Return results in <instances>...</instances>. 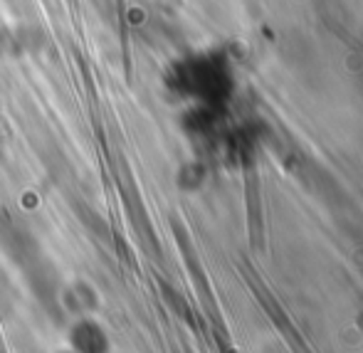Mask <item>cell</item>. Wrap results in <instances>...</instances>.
I'll return each mask as SVG.
<instances>
[{
    "label": "cell",
    "mask_w": 363,
    "mask_h": 353,
    "mask_svg": "<svg viewBox=\"0 0 363 353\" xmlns=\"http://www.w3.org/2000/svg\"><path fill=\"white\" fill-rule=\"evenodd\" d=\"M168 89L183 104V126L208 156L247 166L262 156L272 124L262 86L238 45H208L178 60Z\"/></svg>",
    "instance_id": "1"
}]
</instances>
